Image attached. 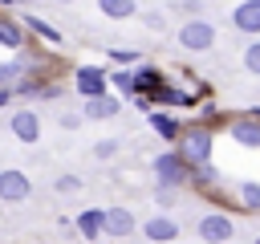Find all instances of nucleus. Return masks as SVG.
Instances as JSON below:
<instances>
[{
  "label": "nucleus",
  "mask_w": 260,
  "mask_h": 244,
  "mask_svg": "<svg viewBox=\"0 0 260 244\" xmlns=\"http://www.w3.org/2000/svg\"><path fill=\"white\" fill-rule=\"evenodd\" d=\"M179 155L187 167H199V163H211V130L203 126H191V130H179Z\"/></svg>",
  "instance_id": "obj_1"
},
{
  "label": "nucleus",
  "mask_w": 260,
  "mask_h": 244,
  "mask_svg": "<svg viewBox=\"0 0 260 244\" xmlns=\"http://www.w3.org/2000/svg\"><path fill=\"white\" fill-rule=\"evenodd\" d=\"M150 167H154V179H158L162 187H183V183H187V163H183V155H179V150L158 155Z\"/></svg>",
  "instance_id": "obj_2"
},
{
  "label": "nucleus",
  "mask_w": 260,
  "mask_h": 244,
  "mask_svg": "<svg viewBox=\"0 0 260 244\" xmlns=\"http://www.w3.org/2000/svg\"><path fill=\"white\" fill-rule=\"evenodd\" d=\"M195 232H199V240H207V244H223V240L236 236V224H232L228 211H207V216L195 224Z\"/></svg>",
  "instance_id": "obj_3"
},
{
  "label": "nucleus",
  "mask_w": 260,
  "mask_h": 244,
  "mask_svg": "<svg viewBox=\"0 0 260 244\" xmlns=\"http://www.w3.org/2000/svg\"><path fill=\"white\" fill-rule=\"evenodd\" d=\"M28 195H32V179L20 167H4L0 171V199L4 203H24Z\"/></svg>",
  "instance_id": "obj_4"
},
{
  "label": "nucleus",
  "mask_w": 260,
  "mask_h": 244,
  "mask_svg": "<svg viewBox=\"0 0 260 244\" xmlns=\"http://www.w3.org/2000/svg\"><path fill=\"white\" fill-rule=\"evenodd\" d=\"M179 45L183 49H191V53H207L211 45H215V28L207 24V20H187L183 28H179Z\"/></svg>",
  "instance_id": "obj_5"
},
{
  "label": "nucleus",
  "mask_w": 260,
  "mask_h": 244,
  "mask_svg": "<svg viewBox=\"0 0 260 244\" xmlns=\"http://www.w3.org/2000/svg\"><path fill=\"white\" fill-rule=\"evenodd\" d=\"M118 110H122V102H118L114 94H93V98L81 102V118H89V122H106V118H114Z\"/></svg>",
  "instance_id": "obj_6"
},
{
  "label": "nucleus",
  "mask_w": 260,
  "mask_h": 244,
  "mask_svg": "<svg viewBox=\"0 0 260 244\" xmlns=\"http://www.w3.org/2000/svg\"><path fill=\"white\" fill-rule=\"evenodd\" d=\"M106 73H110V69H102V65H81V69H77V77H73L77 94H81V98L106 94Z\"/></svg>",
  "instance_id": "obj_7"
},
{
  "label": "nucleus",
  "mask_w": 260,
  "mask_h": 244,
  "mask_svg": "<svg viewBox=\"0 0 260 244\" xmlns=\"http://www.w3.org/2000/svg\"><path fill=\"white\" fill-rule=\"evenodd\" d=\"M8 130H12L20 142H37V138H41V118H37L32 110H16V114L8 118Z\"/></svg>",
  "instance_id": "obj_8"
},
{
  "label": "nucleus",
  "mask_w": 260,
  "mask_h": 244,
  "mask_svg": "<svg viewBox=\"0 0 260 244\" xmlns=\"http://www.w3.org/2000/svg\"><path fill=\"white\" fill-rule=\"evenodd\" d=\"M232 24H236L240 33L260 37V0H244V4H236V8H232Z\"/></svg>",
  "instance_id": "obj_9"
},
{
  "label": "nucleus",
  "mask_w": 260,
  "mask_h": 244,
  "mask_svg": "<svg viewBox=\"0 0 260 244\" xmlns=\"http://www.w3.org/2000/svg\"><path fill=\"white\" fill-rule=\"evenodd\" d=\"M228 134H232L240 146H260V118L244 114V118H236V122L228 126Z\"/></svg>",
  "instance_id": "obj_10"
},
{
  "label": "nucleus",
  "mask_w": 260,
  "mask_h": 244,
  "mask_svg": "<svg viewBox=\"0 0 260 244\" xmlns=\"http://www.w3.org/2000/svg\"><path fill=\"white\" fill-rule=\"evenodd\" d=\"M102 232H106V236H130V232H134V211H130V207H110Z\"/></svg>",
  "instance_id": "obj_11"
},
{
  "label": "nucleus",
  "mask_w": 260,
  "mask_h": 244,
  "mask_svg": "<svg viewBox=\"0 0 260 244\" xmlns=\"http://www.w3.org/2000/svg\"><path fill=\"white\" fill-rule=\"evenodd\" d=\"M142 236H146V240H154V244H167V240H175V236H179V224H175L171 216H154V220H146Z\"/></svg>",
  "instance_id": "obj_12"
},
{
  "label": "nucleus",
  "mask_w": 260,
  "mask_h": 244,
  "mask_svg": "<svg viewBox=\"0 0 260 244\" xmlns=\"http://www.w3.org/2000/svg\"><path fill=\"white\" fill-rule=\"evenodd\" d=\"M73 224H77V232H81L85 240H98V236H102V224H106V211L89 207V211H81V216H77Z\"/></svg>",
  "instance_id": "obj_13"
},
{
  "label": "nucleus",
  "mask_w": 260,
  "mask_h": 244,
  "mask_svg": "<svg viewBox=\"0 0 260 244\" xmlns=\"http://www.w3.org/2000/svg\"><path fill=\"white\" fill-rule=\"evenodd\" d=\"M98 8H102V16H110V20H130V16L138 12V0H98Z\"/></svg>",
  "instance_id": "obj_14"
},
{
  "label": "nucleus",
  "mask_w": 260,
  "mask_h": 244,
  "mask_svg": "<svg viewBox=\"0 0 260 244\" xmlns=\"http://www.w3.org/2000/svg\"><path fill=\"white\" fill-rule=\"evenodd\" d=\"M150 102H158V106H191V94L171 89V85H154L150 89Z\"/></svg>",
  "instance_id": "obj_15"
},
{
  "label": "nucleus",
  "mask_w": 260,
  "mask_h": 244,
  "mask_svg": "<svg viewBox=\"0 0 260 244\" xmlns=\"http://www.w3.org/2000/svg\"><path fill=\"white\" fill-rule=\"evenodd\" d=\"M150 126H154L162 138H179V122H175L171 114H162V110H154V114H150Z\"/></svg>",
  "instance_id": "obj_16"
},
{
  "label": "nucleus",
  "mask_w": 260,
  "mask_h": 244,
  "mask_svg": "<svg viewBox=\"0 0 260 244\" xmlns=\"http://www.w3.org/2000/svg\"><path fill=\"white\" fill-rule=\"evenodd\" d=\"M28 28H32L41 41H49V45H61V33H57L49 20H41V16H28Z\"/></svg>",
  "instance_id": "obj_17"
},
{
  "label": "nucleus",
  "mask_w": 260,
  "mask_h": 244,
  "mask_svg": "<svg viewBox=\"0 0 260 244\" xmlns=\"http://www.w3.org/2000/svg\"><path fill=\"white\" fill-rule=\"evenodd\" d=\"M20 41H24V37H20V24H12V20L0 16V45H4V49H20Z\"/></svg>",
  "instance_id": "obj_18"
},
{
  "label": "nucleus",
  "mask_w": 260,
  "mask_h": 244,
  "mask_svg": "<svg viewBox=\"0 0 260 244\" xmlns=\"http://www.w3.org/2000/svg\"><path fill=\"white\" fill-rule=\"evenodd\" d=\"M154 85H162V73L158 69H134V94L138 89H154Z\"/></svg>",
  "instance_id": "obj_19"
},
{
  "label": "nucleus",
  "mask_w": 260,
  "mask_h": 244,
  "mask_svg": "<svg viewBox=\"0 0 260 244\" xmlns=\"http://www.w3.org/2000/svg\"><path fill=\"white\" fill-rule=\"evenodd\" d=\"M106 81H114L122 94H134V69H110Z\"/></svg>",
  "instance_id": "obj_20"
},
{
  "label": "nucleus",
  "mask_w": 260,
  "mask_h": 244,
  "mask_svg": "<svg viewBox=\"0 0 260 244\" xmlns=\"http://www.w3.org/2000/svg\"><path fill=\"white\" fill-rule=\"evenodd\" d=\"M240 199L248 211H260V183H240Z\"/></svg>",
  "instance_id": "obj_21"
},
{
  "label": "nucleus",
  "mask_w": 260,
  "mask_h": 244,
  "mask_svg": "<svg viewBox=\"0 0 260 244\" xmlns=\"http://www.w3.org/2000/svg\"><path fill=\"white\" fill-rule=\"evenodd\" d=\"M244 69H248V73H256V77H260V41H252V45H248V49H244Z\"/></svg>",
  "instance_id": "obj_22"
},
{
  "label": "nucleus",
  "mask_w": 260,
  "mask_h": 244,
  "mask_svg": "<svg viewBox=\"0 0 260 244\" xmlns=\"http://www.w3.org/2000/svg\"><path fill=\"white\" fill-rule=\"evenodd\" d=\"M20 73H24V65H20V61H4V65H0V85H12Z\"/></svg>",
  "instance_id": "obj_23"
},
{
  "label": "nucleus",
  "mask_w": 260,
  "mask_h": 244,
  "mask_svg": "<svg viewBox=\"0 0 260 244\" xmlns=\"http://www.w3.org/2000/svg\"><path fill=\"white\" fill-rule=\"evenodd\" d=\"M53 187H57L61 195H65V191H81V179H77V175H57Z\"/></svg>",
  "instance_id": "obj_24"
},
{
  "label": "nucleus",
  "mask_w": 260,
  "mask_h": 244,
  "mask_svg": "<svg viewBox=\"0 0 260 244\" xmlns=\"http://www.w3.org/2000/svg\"><path fill=\"white\" fill-rule=\"evenodd\" d=\"M93 155H98V159H110V155H118V138H106V142H98V146H93Z\"/></svg>",
  "instance_id": "obj_25"
},
{
  "label": "nucleus",
  "mask_w": 260,
  "mask_h": 244,
  "mask_svg": "<svg viewBox=\"0 0 260 244\" xmlns=\"http://www.w3.org/2000/svg\"><path fill=\"white\" fill-rule=\"evenodd\" d=\"M110 57H114L118 65H134V61H138V53H134V49H114Z\"/></svg>",
  "instance_id": "obj_26"
},
{
  "label": "nucleus",
  "mask_w": 260,
  "mask_h": 244,
  "mask_svg": "<svg viewBox=\"0 0 260 244\" xmlns=\"http://www.w3.org/2000/svg\"><path fill=\"white\" fill-rule=\"evenodd\" d=\"M154 203H162V207H171V203H175V195H171V187H162V183H158V191H154Z\"/></svg>",
  "instance_id": "obj_27"
},
{
  "label": "nucleus",
  "mask_w": 260,
  "mask_h": 244,
  "mask_svg": "<svg viewBox=\"0 0 260 244\" xmlns=\"http://www.w3.org/2000/svg\"><path fill=\"white\" fill-rule=\"evenodd\" d=\"M81 126V114H61V130H77Z\"/></svg>",
  "instance_id": "obj_28"
},
{
  "label": "nucleus",
  "mask_w": 260,
  "mask_h": 244,
  "mask_svg": "<svg viewBox=\"0 0 260 244\" xmlns=\"http://www.w3.org/2000/svg\"><path fill=\"white\" fill-rule=\"evenodd\" d=\"M179 8H183V12H195V16H199V12H203V0H179Z\"/></svg>",
  "instance_id": "obj_29"
},
{
  "label": "nucleus",
  "mask_w": 260,
  "mask_h": 244,
  "mask_svg": "<svg viewBox=\"0 0 260 244\" xmlns=\"http://www.w3.org/2000/svg\"><path fill=\"white\" fill-rule=\"evenodd\" d=\"M12 102V85H0V106H8Z\"/></svg>",
  "instance_id": "obj_30"
},
{
  "label": "nucleus",
  "mask_w": 260,
  "mask_h": 244,
  "mask_svg": "<svg viewBox=\"0 0 260 244\" xmlns=\"http://www.w3.org/2000/svg\"><path fill=\"white\" fill-rule=\"evenodd\" d=\"M12 4H37V0H12Z\"/></svg>",
  "instance_id": "obj_31"
},
{
  "label": "nucleus",
  "mask_w": 260,
  "mask_h": 244,
  "mask_svg": "<svg viewBox=\"0 0 260 244\" xmlns=\"http://www.w3.org/2000/svg\"><path fill=\"white\" fill-rule=\"evenodd\" d=\"M252 244H260V232H256V240H252Z\"/></svg>",
  "instance_id": "obj_32"
},
{
  "label": "nucleus",
  "mask_w": 260,
  "mask_h": 244,
  "mask_svg": "<svg viewBox=\"0 0 260 244\" xmlns=\"http://www.w3.org/2000/svg\"><path fill=\"white\" fill-rule=\"evenodd\" d=\"M0 4H12V0H0Z\"/></svg>",
  "instance_id": "obj_33"
},
{
  "label": "nucleus",
  "mask_w": 260,
  "mask_h": 244,
  "mask_svg": "<svg viewBox=\"0 0 260 244\" xmlns=\"http://www.w3.org/2000/svg\"><path fill=\"white\" fill-rule=\"evenodd\" d=\"M61 4H73V0H61Z\"/></svg>",
  "instance_id": "obj_34"
}]
</instances>
